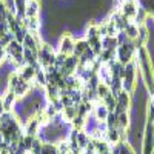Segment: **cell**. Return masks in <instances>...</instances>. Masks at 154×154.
Returning <instances> with one entry per match:
<instances>
[{
	"label": "cell",
	"instance_id": "1",
	"mask_svg": "<svg viewBox=\"0 0 154 154\" xmlns=\"http://www.w3.org/2000/svg\"><path fill=\"white\" fill-rule=\"evenodd\" d=\"M136 65H137L139 74L142 75L145 88L149 93H152V89H154V63L151 59V53L148 51L146 46H142L137 49Z\"/></svg>",
	"mask_w": 154,
	"mask_h": 154
},
{
	"label": "cell",
	"instance_id": "10",
	"mask_svg": "<svg viewBox=\"0 0 154 154\" xmlns=\"http://www.w3.org/2000/svg\"><path fill=\"white\" fill-rule=\"evenodd\" d=\"M131 108V96L126 91H120L117 94V105L114 112H128Z\"/></svg>",
	"mask_w": 154,
	"mask_h": 154
},
{
	"label": "cell",
	"instance_id": "18",
	"mask_svg": "<svg viewBox=\"0 0 154 154\" xmlns=\"http://www.w3.org/2000/svg\"><path fill=\"white\" fill-rule=\"evenodd\" d=\"M56 148H57V152L59 154H69L71 152V145L68 142V139L59 140V142L56 143Z\"/></svg>",
	"mask_w": 154,
	"mask_h": 154
},
{
	"label": "cell",
	"instance_id": "2",
	"mask_svg": "<svg viewBox=\"0 0 154 154\" xmlns=\"http://www.w3.org/2000/svg\"><path fill=\"white\" fill-rule=\"evenodd\" d=\"M8 89L14 93V96H16L17 99H23V97H26V96L31 93L32 83L23 80L16 71H12V72L8 75Z\"/></svg>",
	"mask_w": 154,
	"mask_h": 154
},
{
	"label": "cell",
	"instance_id": "13",
	"mask_svg": "<svg viewBox=\"0 0 154 154\" xmlns=\"http://www.w3.org/2000/svg\"><path fill=\"white\" fill-rule=\"evenodd\" d=\"M109 109L105 103H102V102H99V103L94 105V109H93V114H94V119L99 120V122H106L108 116H109Z\"/></svg>",
	"mask_w": 154,
	"mask_h": 154
},
{
	"label": "cell",
	"instance_id": "8",
	"mask_svg": "<svg viewBox=\"0 0 154 154\" xmlns=\"http://www.w3.org/2000/svg\"><path fill=\"white\" fill-rule=\"evenodd\" d=\"M139 9H140V6H139L137 0H125V2H122L120 6L117 8V11L120 12L125 19L130 20V22H134Z\"/></svg>",
	"mask_w": 154,
	"mask_h": 154
},
{
	"label": "cell",
	"instance_id": "14",
	"mask_svg": "<svg viewBox=\"0 0 154 154\" xmlns=\"http://www.w3.org/2000/svg\"><path fill=\"white\" fill-rule=\"evenodd\" d=\"M139 31H140V26L137 23H134V22H130L125 26V29H123V35L128 38V40H131V42H134V40H137V37H139Z\"/></svg>",
	"mask_w": 154,
	"mask_h": 154
},
{
	"label": "cell",
	"instance_id": "5",
	"mask_svg": "<svg viewBox=\"0 0 154 154\" xmlns=\"http://www.w3.org/2000/svg\"><path fill=\"white\" fill-rule=\"evenodd\" d=\"M5 53H6V62L9 63V65L14 66L16 69L25 63V60H23V45L20 42L12 40L5 48Z\"/></svg>",
	"mask_w": 154,
	"mask_h": 154
},
{
	"label": "cell",
	"instance_id": "11",
	"mask_svg": "<svg viewBox=\"0 0 154 154\" xmlns=\"http://www.w3.org/2000/svg\"><path fill=\"white\" fill-rule=\"evenodd\" d=\"M103 140L109 146H116V145H119L122 142V133L117 130V128H108V130L105 131Z\"/></svg>",
	"mask_w": 154,
	"mask_h": 154
},
{
	"label": "cell",
	"instance_id": "17",
	"mask_svg": "<svg viewBox=\"0 0 154 154\" xmlns=\"http://www.w3.org/2000/svg\"><path fill=\"white\" fill-rule=\"evenodd\" d=\"M2 99H3V108H5V111H12L16 108V103H17V97L14 96V93L12 91H8L2 96Z\"/></svg>",
	"mask_w": 154,
	"mask_h": 154
},
{
	"label": "cell",
	"instance_id": "3",
	"mask_svg": "<svg viewBox=\"0 0 154 154\" xmlns=\"http://www.w3.org/2000/svg\"><path fill=\"white\" fill-rule=\"evenodd\" d=\"M137 75H139V69H137L136 62L128 63V65L123 66V71H122V75H120L122 89H123V91L130 93V94L134 91L136 83H137Z\"/></svg>",
	"mask_w": 154,
	"mask_h": 154
},
{
	"label": "cell",
	"instance_id": "15",
	"mask_svg": "<svg viewBox=\"0 0 154 154\" xmlns=\"http://www.w3.org/2000/svg\"><path fill=\"white\" fill-rule=\"evenodd\" d=\"M89 49V45H88V42H86V38L85 37H82V38H75V43H74V53H72V56L74 57H77V59H80L86 51Z\"/></svg>",
	"mask_w": 154,
	"mask_h": 154
},
{
	"label": "cell",
	"instance_id": "6",
	"mask_svg": "<svg viewBox=\"0 0 154 154\" xmlns=\"http://www.w3.org/2000/svg\"><path fill=\"white\" fill-rule=\"evenodd\" d=\"M142 152L152 154L154 152V122L146 120L143 130V140H142Z\"/></svg>",
	"mask_w": 154,
	"mask_h": 154
},
{
	"label": "cell",
	"instance_id": "9",
	"mask_svg": "<svg viewBox=\"0 0 154 154\" xmlns=\"http://www.w3.org/2000/svg\"><path fill=\"white\" fill-rule=\"evenodd\" d=\"M42 12V0H26V6H25V17L34 19L40 17Z\"/></svg>",
	"mask_w": 154,
	"mask_h": 154
},
{
	"label": "cell",
	"instance_id": "7",
	"mask_svg": "<svg viewBox=\"0 0 154 154\" xmlns=\"http://www.w3.org/2000/svg\"><path fill=\"white\" fill-rule=\"evenodd\" d=\"M74 43L75 38L71 35V32H62L59 37V45H57V53L63 56H72L74 53Z\"/></svg>",
	"mask_w": 154,
	"mask_h": 154
},
{
	"label": "cell",
	"instance_id": "4",
	"mask_svg": "<svg viewBox=\"0 0 154 154\" xmlns=\"http://www.w3.org/2000/svg\"><path fill=\"white\" fill-rule=\"evenodd\" d=\"M56 57H57V51L54 49V46L51 43H48V42H43V45L38 48V53H37L38 65H40L43 69H48L51 66H54Z\"/></svg>",
	"mask_w": 154,
	"mask_h": 154
},
{
	"label": "cell",
	"instance_id": "20",
	"mask_svg": "<svg viewBox=\"0 0 154 154\" xmlns=\"http://www.w3.org/2000/svg\"><path fill=\"white\" fill-rule=\"evenodd\" d=\"M40 154H59V152H57V148H56L54 143L45 142L43 146H42V149H40Z\"/></svg>",
	"mask_w": 154,
	"mask_h": 154
},
{
	"label": "cell",
	"instance_id": "16",
	"mask_svg": "<svg viewBox=\"0 0 154 154\" xmlns=\"http://www.w3.org/2000/svg\"><path fill=\"white\" fill-rule=\"evenodd\" d=\"M116 120H117V130L125 133L130 126V114L128 112H116Z\"/></svg>",
	"mask_w": 154,
	"mask_h": 154
},
{
	"label": "cell",
	"instance_id": "19",
	"mask_svg": "<svg viewBox=\"0 0 154 154\" xmlns=\"http://www.w3.org/2000/svg\"><path fill=\"white\" fill-rule=\"evenodd\" d=\"M12 40H16L14 35H12L9 31H8V32H5L2 37H0V48H3V49H5V48H6V46H8V45H9Z\"/></svg>",
	"mask_w": 154,
	"mask_h": 154
},
{
	"label": "cell",
	"instance_id": "12",
	"mask_svg": "<svg viewBox=\"0 0 154 154\" xmlns=\"http://www.w3.org/2000/svg\"><path fill=\"white\" fill-rule=\"evenodd\" d=\"M35 68H37V66H31V65L23 63L22 66H19V68L16 69V72L22 77L23 80L32 83V82H34V77H35Z\"/></svg>",
	"mask_w": 154,
	"mask_h": 154
},
{
	"label": "cell",
	"instance_id": "21",
	"mask_svg": "<svg viewBox=\"0 0 154 154\" xmlns=\"http://www.w3.org/2000/svg\"><path fill=\"white\" fill-rule=\"evenodd\" d=\"M5 112V108H3V99H2V96H0V116H2Z\"/></svg>",
	"mask_w": 154,
	"mask_h": 154
}]
</instances>
